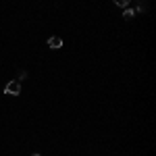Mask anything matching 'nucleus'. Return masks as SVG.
<instances>
[{"label":"nucleus","mask_w":156,"mask_h":156,"mask_svg":"<svg viewBox=\"0 0 156 156\" xmlns=\"http://www.w3.org/2000/svg\"><path fill=\"white\" fill-rule=\"evenodd\" d=\"M4 94L6 96H19L21 94V81H9V83L4 85Z\"/></svg>","instance_id":"1"},{"label":"nucleus","mask_w":156,"mask_h":156,"mask_svg":"<svg viewBox=\"0 0 156 156\" xmlns=\"http://www.w3.org/2000/svg\"><path fill=\"white\" fill-rule=\"evenodd\" d=\"M48 46H50L52 50H58L60 46H62V37H60V36H52V37L48 40Z\"/></svg>","instance_id":"2"},{"label":"nucleus","mask_w":156,"mask_h":156,"mask_svg":"<svg viewBox=\"0 0 156 156\" xmlns=\"http://www.w3.org/2000/svg\"><path fill=\"white\" fill-rule=\"evenodd\" d=\"M133 17H135V11H133V9H129V6H127V9H125V12H123V19H125V21H127V19H133Z\"/></svg>","instance_id":"3"},{"label":"nucleus","mask_w":156,"mask_h":156,"mask_svg":"<svg viewBox=\"0 0 156 156\" xmlns=\"http://www.w3.org/2000/svg\"><path fill=\"white\" fill-rule=\"evenodd\" d=\"M115 4L121 6V9H127V6H129V0H115Z\"/></svg>","instance_id":"4"},{"label":"nucleus","mask_w":156,"mask_h":156,"mask_svg":"<svg viewBox=\"0 0 156 156\" xmlns=\"http://www.w3.org/2000/svg\"><path fill=\"white\" fill-rule=\"evenodd\" d=\"M25 77H27V73H25V71H21V73H19V79H17V81H23Z\"/></svg>","instance_id":"5"},{"label":"nucleus","mask_w":156,"mask_h":156,"mask_svg":"<svg viewBox=\"0 0 156 156\" xmlns=\"http://www.w3.org/2000/svg\"><path fill=\"white\" fill-rule=\"evenodd\" d=\"M31 156H42V154H31Z\"/></svg>","instance_id":"6"}]
</instances>
